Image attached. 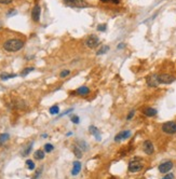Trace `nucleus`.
Masks as SVG:
<instances>
[{
	"instance_id": "2eb2a0df",
	"label": "nucleus",
	"mask_w": 176,
	"mask_h": 179,
	"mask_svg": "<svg viewBox=\"0 0 176 179\" xmlns=\"http://www.w3.org/2000/svg\"><path fill=\"white\" fill-rule=\"evenodd\" d=\"M89 93H90V88H89L88 86H81V88H79L76 91V94L81 95V96L88 95Z\"/></svg>"
},
{
	"instance_id": "f8f14e48",
	"label": "nucleus",
	"mask_w": 176,
	"mask_h": 179,
	"mask_svg": "<svg viewBox=\"0 0 176 179\" xmlns=\"http://www.w3.org/2000/svg\"><path fill=\"white\" fill-rule=\"evenodd\" d=\"M89 131H90V133L92 134L93 136L96 138V140H98L100 141V139H102V137H100V131H98V129L96 127V126L94 125H91L90 127H89Z\"/></svg>"
},
{
	"instance_id": "393cba45",
	"label": "nucleus",
	"mask_w": 176,
	"mask_h": 179,
	"mask_svg": "<svg viewBox=\"0 0 176 179\" xmlns=\"http://www.w3.org/2000/svg\"><path fill=\"white\" fill-rule=\"evenodd\" d=\"M69 75H70V71H69V70H63V71L60 73V77H61V78H65V77L69 76Z\"/></svg>"
},
{
	"instance_id": "0eeeda50",
	"label": "nucleus",
	"mask_w": 176,
	"mask_h": 179,
	"mask_svg": "<svg viewBox=\"0 0 176 179\" xmlns=\"http://www.w3.org/2000/svg\"><path fill=\"white\" fill-rule=\"evenodd\" d=\"M143 149H144V152L148 156H151L155 152V147H153L152 142L150 140H145L143 144Z\"/></svg>"
},
{
	"instance_id": "423d86ee",
	"label": "nucleus",
	"mask_w": 176,
	"mask_h": 179,
	"mask_svg": "<svg viewBox=\"0 0 176 179\" xmlns=\"http://www.w3.org/2000/svg\"><path fill=\"white\" fill-rule=\"evenodd\" d=\"M98 43H100V39H98V37L95 36V35L90 36V37H88V39L85 40V44H87V46L90 48V49L96 48V46H98Z\"/></svg>"
},
{
	"instance_id": "4be33fe9",
	"label": "nucleus",
	"mask_w": 176,
	"mask_h": 179,
	"mask_svg": "<svg viewBox=\"0 0 176 179\" xmlns=\"http://www.w3.org/2000/svg\"><path fill=\"white\" fill-rule=\"evenodd\" d=\"M51 114H58L60 112V108H58V105H55V106H52L50 108V110H49Z\"/></svg>"
},
{
	"instance_id": "bb28decb",
	"label": "nucleus",
	"mask_w": 176,
	"mask_h": 179,
	"mask_svg": "<svg viewBox=\"0 0 176 179\" xmlns=\"http://www.w3.org/2000/svg\"><path fill=\"white\" fill-rule=\"evenodd\" d=\"M41 173H42V167L40 168L39 171H36V174H35L34 178H33V179H38L39 177H40V175H41Z\"/></svg>"
},
{
	"instance_id": "dca6fc26",
	"label": "nucleus",
	"mask_w": 176,
	"mask_h": 179,
	"mask_svg": "<svg viewBox=\"0 0 176 179\" xmlns=\"http://www.w3.org/2000/svg\"><path fill=\"white\" fill-rule=\"evenodd\" d=\"M34 158L36 160H43L44 159V151L43 150H37L34 154Z\"/></svg>"
},
{
	"instance_id": "a211bd4d",
	"label": "nucleus",
	"mask_w": 176,
	"mask_h": 179,
	"mask_svg": "<svg viewBox=\"0 0 176 179\" xmlns=\"http://www.w3.org/2000/svg\"><path fill=\"white\" fill-rule=\"evenodd\" d=\"M9 137H10L9 134H1V135H0V146L3 145L4 142L9 139Z\"/></svg>"
},
{
	"instance_id": "f03ea898",
	"label": "nucleus",
	"mask_w": 176,
	"mask_h": 179,
	"mask_svg": "<svg viewBox=\"0 0 176 179\" xmlns=\"http://www.w3.org/2000/svg\"><path fill=\"white\" fill-rule=\"evenodd\" d=\"M64 3L71 8H88L89 4L85 0H63Z\"/></svg>"
},
{
	"instance_id": "f257e3e1",
	"label": "nucleus",
	"mask_w": 176,
	"mask_h": 179,
	"mask_svg": "<svg viewBox=\"0 0 176 179\" xmlns=\"http://www.w3.org/2000/svg\"><path fill=\"white\" fill-rule=\"evenodd\" d=\"M24 42L19 39H10L3 43V49L8 52H17L23 49Z\"/></svg>"
},
{
	"instance_id": "9b49d317",
	"label": "nucleus",
	"mask_w": 176,
	"mask_h": 179,
	"mask_svg": "<svg viewBox=\"0 0 176 179\" xmlns=\"http://www.w3.org/2000/svg\"><path fill=\"white\" fill-rule=\"evenodd\" d=\"M147 84L149 85L150 88H157L158 85H159L157 75H153V76L148 77V78H147Z\"/></svg>"
},
{
	"instance_id": "6e6552de",
	"label": "nucleus",
	"mask_w": 176,
	"mask_h": 179,
	"mask_svg": "<svg viewBox=\"0 0 176 179\" xmlns=\"http://www.w3.org/2000/svg\"><path fill=\"white\" fill-rule=\"evenodd\" d=\"M172 168H173V162H171V161H166V162L159 165V171L162 173V174L168 173Z\"/></svg>"
},
{
	"instance_id": "6ab92c4d",
	"label": "nucleus",
	"mask_w": 176,
	"mask_h": 179,
	"mask_svg": "<svg viewBox=\"0 0 176 179\" xmlns=\"http://www.w3.org/2000/svg\"><path fill=\"white\" fill-rule=\"evenodd\" d=\"M108 51H109V46H102L100 50H98V52H97V55H103V54L107 53Z\"/></svg>"
},
{
	"instance_id": "c9c22d12",
	"label": "nucleus",
	"mask_w": 176,
	"mask_h": 179,
	"mask_svg": "<svg viewBox=\"0 0 176 179\" xmlns=\"http://www.w3.org/2000/svg\"><path fill=\"white\" fill-rule=\"evenodd\" d=\"M1 26H2V25H1V23H0V28H1Z\"/></svg>"
},
{
	"instance_id": "7c9ffc66",
	"label": "nucleus",
	"mask_w": 176,
	"mask_h": 179,
	"mask_svg": "<svg viewBox=\"0 0 176 179\" xmlns=\"http://www.w3.org/2000/svg\"><path fill=\"white\" fill-rule=\"evenodd\" d=\"M162 179H174V175L173 174H168V175L164 176Z\"/></svg>"
},
{
	"instance_id": "7ed1b4c3",
	"label": "nucleus",
	"mask_w": 176,
	"mask_h": 179,
	"mask_svg": "<svg viewBox=\"0 0 176 179\" xmlns=\"http://www.w3.org/2000/svg\"><path fill=\"white\" fill-rule=\"evenodd\" d=\"M135 160L131 161L130 163H129V171L131 173H137V171H142L143 169V164L142 162L139 161V158H134Z\"/></svg>"
},
{
	"instance_id": "c85d7f7f",
	"label": "nucleus",
	"mask_w": 176,
	"mask_h": 179,
	"mask_svg": "<svg viewBox=\"0 0 176 179\" xmlns=\"http://www.w3.org/2000/svg\"><path fill=\"white\" fill-rule=\"evenodd\" d=\"M31 147H33V144H30V145L28 146V148L26 149V151H25V152H23V156H27L28 153L30 152V149H31Z\"/></svg>"
},
{
	"instance_id": "4468645a",
	"label": "nucleus",
	"mask_w": 176,
	"mask_h": 179,
	"mask_svg": "<svg viewBox=\"0 0 176 179\" xmlns=\"http://www.w3.org/2000/svg\"><path fill=\"white\" fill-rule=\"evenodd\" d=\"M80 171H81V163L79 161H75L73 162V171H71V174L73 176H76L80 173Z\"/></svg>"
},
{
	"instance_id": "412c9836",
	"label": "nucleus",
	"mask_w": 176,
	"mask_h": 179,
	"mask_svg": "<svg viewBox=\"0 0 176 179\" xmlns=\"http://www.w3.org/2000/svg\"><path fill=\"white\" fill-rule=\"evenodd\" d=\"M16 75L14 73H12V75H8V73H2L0 78H1V80H8V79H11V78H15Z\"/></svg>"
},
{
	"instance_id": "473e14b6",
	"label": "nucleus",
	"mask_w": 176,
	"mask_h": 179,
	"mask_svg": "<svg viewBox=\"0 0 176 179\" xmlns=\"http://www.w3.org/2000/svg\"><path fill=\"white\" fill-rule=\"evenodd\" d=\"M71 111H73V109H69V110L65 111V112H63V113H62V115H66V114L69 113V112H71ZM62 115H61V117H62Z\"/></svg>"
},
{
	"instance_id": "a878e982",
	"label": "nucleus",
	"mask_w": 176,
	"mask_h": 179,
	"mask_svg": "<svg viewBox=\"0 0 176 179\" xmlns=\"http://www.w3.org/2000/svg\"><path fill=\"white\" fill-rule=\"evenodd\" d=\"M106 28H107V25H106V24H102V25H98V26H97V30L105 31L106 30Z\"/></svg>"
},
{
	"instance_id": "f3484780",
	"label": "nucleus",
	"mask_w": 176,
	"mask_h": 179,
	"mask_svg": "<svg viewBox=\"0 0 176 179\" xmlns=\"http://www.w3.org/2000/svg\"><path fill=\"white\" fill-rule=\"evenodd\" d=\"M73 153H75V156L78 158V159H80L81 156H82V150H81V148H79V147H73Z\"/></svg>"
},
{
	"instance_id": "ddd939ff",
	"label": "nucleus",
	"mask_w": 176,
	"mask_h": 179,
	"mask_svg": "<svg viewBox=\"0 0 176 179\" xmlns=\"http://www.w3.org/2000/svg\"><path fill=\"white\" fill-rule=\"evenodd\" d=\"M143 113L145 114L146 117H155L157 114V110L152 107H146L143 109Z\"/></svg>"
},
{
	"instance_id": "c756f323",
	"label": "nucleus",
	"mask_w": 176,
	"mask_h": 179,
	"mask_svg": "<svg viewBox=\"0 0 176 179\" xmlns=\"http://www.w3.org/2000/svg\"><path fill=\"white\" fill-rule=\"evenodd\" d=\"M12 0H0V3L1 4H9L11 3Z\"/></svg>"
},
{
	"instance_id": "b1692460",
	"label": "nucleus",
	"mask_w": 176,
	"mask_h": 179,
	"mask_svg": "<svg viewBox=\"0 0 176 179\" xmlns=\"http://www.w3.org/2000/svg\"><path fill=\"white\" fill-rule=\"evenodd\" d=\"M26 166L28 169H35V163L31 160H27L26 161Z\"/></svg>"
},
{
	"instance_id": "72a5a7b5",
	"label": "nucleus",
	"mask_w": 176,
	"mask_h": 179,
	"mask_svg": "<svg viewBox=\"0 0 176 179\" xmlns=\"http://www.w3.org/2000/svg\"><path fill=\"white\" fill-rule=\"evenodd\" d=\"M102 1H112V2H115V3H118L119 0H102Z\"/></svg>"
},
{
	"instance_id": "2f4dec72",
	"label": "nucleus",
	"mask_w": 176,
	"mask_h": 179,
	"mask_svg": "<svg viewBox=\"0 0 176 179\" xmlns=\"http://www.w3.org/2000/svg\"><path fill=\"white\" fill-rule=\"evenodd\" d=\"M134 113H135V111H134V110H132V111H131V112H130V113H129V115H127V118H126V119H127V120H131V119L133 118V115H134Z\"/></svg>"
},
{
	"instance_id": "1a4fd4ad",
	"label": "nucleus",
	"mask_w": 176,
	"mask_h": 179,
	"mask_svg": "<svg viewBox=\"0 0 176 179\" xmlns=\"http://www.w3.org/2000/svg\"><path fill=\"white\" fill-rule=\"evenodd\" d=\"M40 13H41V8L39 4H36L34 8H33V11H31V19L34 22H39L40 19Z\"/></svg>"
},
{
	"instance_id": "aec40b11",
	"label": "nucleus",
	"mask_w": 176,
	"mask_h": 179,
	"mask_svg": "<svg viewBox=\"0 0 176 179\" xmlns=\"http://www.w3.org/2000/svg\"><path fill=\"white\" fill-rule=\"evenodd\" d=\"M33 70H35L34 67H28V68L23 69V71L21 73V76H22V77H26L27 75H28V73H31Z\"/></svg>"
},
{
	"instance_id": "39448f33",
	"label": "nucleus",
	"mask_w": 176,
	"mask_h": 179,
	"mask_svg": "<svg viewBox=\"0 0 176 179\" xmlns=\"http://www.w3.org/2000/svg\"><path fill=\"white\" fill-rule=\"evenodd\" d=\"M162 131H163L165 134H168V135L175 134L176 133V122H174V121L165 122L164 124L162 125Z\"/></svg>"
},
{
	"instance_id": "9d476101",
	"label": "nucleus",
	"mask_w": 176,
	"mask_h": 179,
	"mask_svg": "<svg viewBox=\"0 0 176 179\" xmlns=\"http://www.w3.org/2000/svg\"><path fill=\"white\" fill-rule=\"evenodd\" d=\"M131 135H132V133H131L130 131H123V132H121V133H119L117 136L115 137V141H117V142H119V141L121 140H124V139H127V138L131 137Z\"/></svg>"
},
{
	"instance_id": "cd10ccee",
	"label": "nucleus",
	"mask_w": 176,
	"mask_h": 179,
	"mask_svg": "<svg viewBox=\"0 0 176 179\" xmlns=\"http://www.w3.org/2000/svg\"><path fill=\"white\" fill-rule=\"evenodd\" d=\"M71 121H73L75 124H78V123L80 122V120H79V118H78L77 115H73V117H71Z\"/></svg>"
},
{
	"instance_id": "20e7f679",
	"label": "nucleus",
	"mask_w": 176,
	"mask_h": 179,
	"mask_svg": "<svg viewBox=\"0 0 176 179\" xmlns=\"http://www.w3.org/2000/svg\"><path fill=\"white\" fill-rule=\"evenodd\" d=\"M158 82L159 84H171L175 81V77H173L172 75H168V73H161L158 75Z\"/></svg>"
},
{
	"instance_id": "f704fd0d",
	"label": "nucleus",
	"mask_w": 176,
	"mask_h": 179,
	"mask_svg": "<svg viewBox=\"0 0 176 179\" xmlns=\"http://www.w3.org/2000/svg\"><path fill=\"white\" fill-rule=\"evenodd\" d=\"M124 48V43H120L118 46V49H123Z\"/></svg>"
},
{
	"instance_id": "5701e85b",
	"label": "nucleus",
	"mask_w": 176,
	"mask_h": 179,
	"mask_svg": "<svg viewBox=\"0 0 176 179\" xmlns=\"http://www.w3.org/2000/svg\"><path fill=\"white\" fill-rule=\"evenodd\" d=\"M53 149H54L53 145H51V144H46V145H44V151H46V152H48V153L52 152Z\"/></svg>"
}]
</instances>
